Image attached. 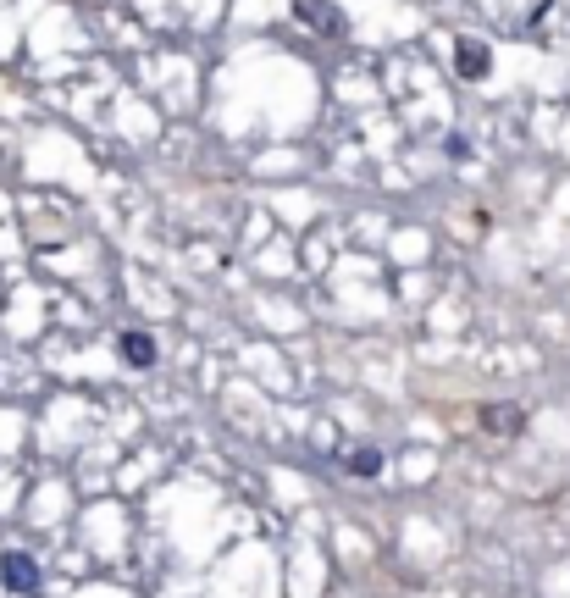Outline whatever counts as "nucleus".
<instances>
[{
	"label": "nucleus",
	"instance_id": "f03ea898",
	"mask_svg": "<svg viewBox=\"0 0 570 598\" xmlns=\"http://www.w3.org/2000/svg\"><path fill=\"white\" fill-rule=\"evenodd\" d=\"M117 344H122V360H128V366H155V338L150 333H122Z\"/></svg>",
	"mask_w": 570,
	"mask_h": 598
},
{
	"label": "nucleus",
	"instance_id": "423d86ee",
	"mask_svg": "<svg viewBox=\"0 0 570 598\" xmlns=\"http://www.w3.org/2000/svg\"><path fill=\"white\" fill-rule=\"evenodd\" d=\"M487 427H521V410H482Z\"/></svg>",
	"mask_w": 570,
	"mask_h": 598
},
{
	"label": "nucleus",
	"instance_id": "39448f33",
	"mask_svg": "<svg viewBox=\"0 0 570 598\" xmlns=\"http://www.w3.org/2000/svg\"><path fill=\"white\" fill-rule=\"evenodd\" d=\"M460 72H465V78H482V72H487V50L482 45H460Z\"/></svg>",
	"mask_w": 570,
	"mask_h": 598
},
{
	"label": "nucleus",
	"instance_id": "20e7f679",
	"mask_svg": "<svg viewBox=\"0 0 570 598\" xmlns=\"http://www.w3.org/2000/svg\"><path fill=\"white\" fill-rule=\"evenodd\" d=\"M349 471H360V477H377V471H382V455H377V449H349Z\"/></svg>",
	"mask_w": 570,
	"mask_h": 598
},
{
	"label": "nucleus",
	"instance_id": "f257e3e1",
	"mask_svg": "<svg viewBox=\"0 0 570 598\" xmlns=\"http://www.w3.org/2000/svg\"><path fill=\"white\" fill-rule=\"evenodd\" d=\"M0 582L12 587V593H34V587H39V565H34V554L6 549V554H0Z\"/></svg>",
	"mask_w": 570,
	"mask_h": 598
},
{
	"label": "nucleus",
	"instance_id": "7ed1b4c3",
	"mask_svg": "<svg viewBox=\"0 0 570 598\" xmlns=\"http://www.w3.org/2000/svg\"><path fill=\"white\" fill-rule=\"evenodd\" d=\"M294 12H299V17H310V23H327L333 34L344 28V17H338L333 6H321V0H294Z\"/></svg>",
	"mask_w": 570,
	"mask_h": 598
}]
</instances>
